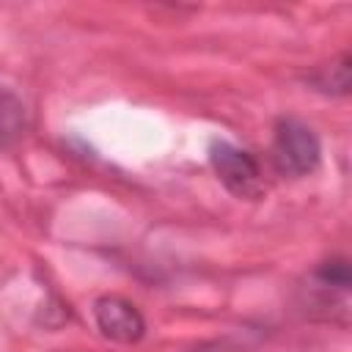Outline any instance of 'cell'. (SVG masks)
<instances>
[{"label":"cell","mask_w":352,"mask_h":352,"mask_svg":"<svg viewBox=\"0 0 352 352\" xmlns=\"http://www.w3.org/2000/svg\"><path fill=\"white\" fill-rule=\"evenodd\" d=\"M94 316H96V327L102 330V336L118 344H135L146 333L143 314L129 300L116 297V294L99 297L94 302Z\"/></svg>","instance_id":"3957f363"},{"label":"cell","mask_w":352,"mask_h":352,"mask_svg":"<svg viewBox=\"0 0 352 352\" xmlns=\"http://www.w3.org/2000/svg\"><path fill=\"white\" fill-rule=\"evenodd\" d=\"M311 85H316V91H324V94H346L349 91V55H341L338 60L311 74Z\"/></svg>","instance_id":"5b68a950"},{"label":"cell","mask_w":352,"mask_h":352,"mask_svg":"<svg viewBox=\"0 0 352 352\" xmlns=\"http://www.w3.org/2000/svg\"><path fill=\"white\" fill-rule=\"evenodd\" d=\"M322 157L319 138L297 118H280L272 138V165L283 176H305L316 170Z\"/></svg>","instance_id":"6da1fadb"},{"label":"cell","mask_w":352,"mask_h":352,"mask_svg":"<svg viewBox=\"0 0 352 352\" xmlns=\"http://www.w3.org/2000/svg\"><path fill=\"white\" fill-rule=\"evenodd\" d=\"M28 129V113L22 99L0 85V148L14 146Z\"/></svg>","instance_id":"277c9868"},{"label":"cell","mask_w":352,"mask_h":352,"mask_svg":"<svg viewBox=\"0 0 352 352\" xmlns=\"http://www.w3.org/2000/svg\"><path fill=\"white\" fill-rule=\"evenodd\" d=\"M209 162L231 195L245 198V201L261 198V192H264L261 168L245 148H239L228 140H214L209 146Z\"/></svg>","instance_id":"7a4b0ae2"}]
</instances>
